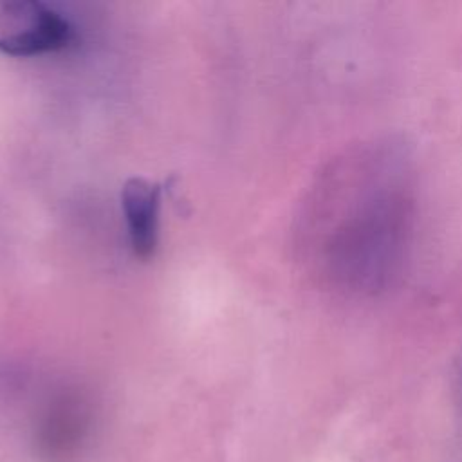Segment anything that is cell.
<instances>
[{
  "instance_id": "obj_2",
  "label": "cell",
  "mask_w": 462,
  "mask_h": 462,
  "mask_svg": "<svg viewBox=\"0 0 462 462\" xmlns=\"http://www.w3.org/2000/svg\"><path fill=\"white\" fill-rule=\"evenodd\" d=\"M74 38L70 23L38 0L0 2V52L36 56L65 49Z\"/></svg>"
},
{
  "instance_id": "obj_1",
  "label": "cell",
  "mask_w": 462,
  "mask_h": 462,
  "mask_svg": "<svg viewBox=\"0 0 462 462\" xmlns=\"http://www.w3.org/2000/svg\"><path fill=\"white\" fill-rule=\"evenodd\" d=\"M413 157L381 135L343 148L319 171L303 217V242L327 289L375 298L402 276L415 236Z\"/></svg>"
},
{
  "instance_id": "obj_4",
  "label": "cell",
  "mask_w": 462,
  "mask_h": 462,
  "mask_svg": "<svg viewBox=\"0 0 462 462\" xmlns=\"http://www.w3.org/2000/svg\"><path fill=\"white\" fill-rule=\"evenodd\" d=\"M87 433V419L78 410L60 408L49 413L38 433V451L49 460H67L83 442Z\"/></svg>"
},
{
  "instance_id": "obj_3",
  "label": "cell",
  "mask_w": 462,
  "mask_h": 462,
  "mask_svg": "<svg viewBox=\"0 0 462 462\" xmlns=\"http://www.w3.org/2000/svg\"><path fill=\"white\" fill-rule=\"evenodd\" d=\"M161 186L143 177H132L121 191V204L128 226V236L135 256L148 260L157 247Z\"/></svg>"
}]
</instances>
